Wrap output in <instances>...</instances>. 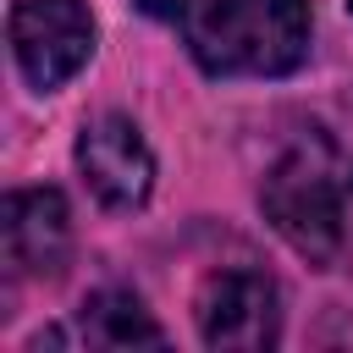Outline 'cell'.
Listing matches in <instances>:
<instances>
[{"mask_svg": "<svg viewBox=\"0 0 353 353\" xmlns=\"http://www.w3.org/2000/svg\"><path fill=\"white\" fill-rule=\"evenodd\" d=\"M347 199H353V154L331 132H320V127L298 132L276 154V165L265 171V182H259L265 221L309 265H331L336 259Z\"/></svg>", "mask_w": 353, "mask_h": 353, "instance_id": "1", "label": "cell"}, {"mask_svg": "<svg viewBox=\"0 0 353 353\" xmlns=\"http://www.w3.org/2000/svg\"><path fill=\"white\" fill-rule=\"evenodd\" d=\"M309 0H193L188 55L210 77H287L309 55Z\"/></svg>", "mask_w": 353, "mask_h": 353, "instance_id": "2", "label": "cell"}, {"mask_svg": "<svg viewBox=\"0 0 353 353\" xmlns=\"http://www.w3.org/2000/svg\"><path fill=\"white\" fill-rule=\"evenodd\" d=\"M6 28H11V55L39 94L72 83L94 55V17L83 0H11Z\"/></svg>", "mask_w": 353, "mask_h": 353, "instance_id": "3", "label": "cell"}, {"mask_svg": "<svg viewBox=\"0 0 353 353\" xmlns=\"http://www.w3.org/2000/svg\"><path fill=\"white\" fill-rule=\"evenodd\" d=\"M199 336L221 353H265L281 342V292L259 270H215L199 287Z\"/></svg>", "mask_w": 353, "mask_h": 353, "instance_id": "4", "label": "cell"}, {"mask_svg": "<svg viewBox=\"0 0 353 353\" xmlns=\"http://www.w3.org/2000/svg\"><path fill=\"white\" fill-rule=\"evenodd\" d=\"M77 171L105 210H138L154 193V149L127 116H99L77 132Z\"/></svg>", "mask_w": 353, "mask_h": 353, "instance_id": "5", "label": "cell"}, {"mask_svg": "<svg viewBox=\"0 0 353 353\" xmlns=\"http://www.w3.org/2000/svg\"><path fill=\"white\" fill-rule=\"evenodd\" d=\"M0 243L17 276H61L72 254V210L55 188H22L0 204Z\"/></svg>", "mask_w": 353, "mask_h": 353, "instance_id": "6", "label": "cell"}, {"mask_svg": "<svg viewBox=\"0 0 353 353\" xmlns=\"http://www.w3.org/2000/svg\"><path fill=\"white\" fill-rule=\"evenodd\" d=\"M77 342H88V347H160L165 331L154 325V314L132 292L105 287L77 309Z\"/></svg>", "mask_w": 353, "mask_h": 353, "instance_id": "7", "label": "cell"}, {"mask_svg": "<svg viewBox=\"0 0 353 353\" xmlns=\"http://www.w3.org/2000/svg\"><path fill=\"white\" fill-rule=\"evenodd\" d=\"M188 6H193V0H138V11H143V17H154V22H182V17H188Z\"/></svg>", "mask_w": 353, "mask_h": 353, "instance_id": "8", "label": "cell"}, {"mask_svg": "<svg viewBox=\"0 0 353 353\" xmlns=\"http://www.w3.org/2000/svg\"><path fill=\"white\" fill-rule=\"evenodd\" d=\"M347 11H353V0H347Z\"/></svg>", "mask_w": 353, "mask_h": 353, "instance_id": "9", "label": "cell"}]
</instances>
